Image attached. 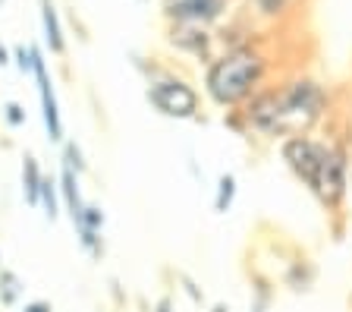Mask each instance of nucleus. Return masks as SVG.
Returning <instances> with one entry per match:
<instances>
[{"instance_id": "28", "label": "nucleus", "mask_w": 352, "mask_h": 312, "mask_svg": "<svg viewBox=\"0 0 352 312\" xmlns=\"http://www.w3.org/2000/svg\"><path fill=\"white\" fill-rule=\"evenodd\" d=\"M0 268H3V265H0Z\"/></svg>"}, {"instance_id": "21", "label": "nucleus", "mask_w": 352, "mask_h": 312, "mask_svg": "<svg viewBox=\"0 0 352 312\" xmlns=\"http://www.w3.org/2000/svg\"><path fill=\"white\" fill-rule=\"evenodd\" d=\"M16 67H19L22 73H32V48H25V45L16 48Z\"/></svg>"}, {"instance_id": "27", "label": "nucleus", "mask_w": 352, "mask_h": 312, "mask_svg": "<svg viewBox=\"0 0 352 312\" xmlns=\"http://www.w3.org/2000/svg\"><path fill=\"white\" fill-rule=\"evenodd\" d=\"M164 3H170V0H164Z\"/></svg>"}, {"instance_id": "17", "label": "nucleus", "mask_w": 352, "mask_h": 312, "mask_svg": "<svg viewBox=\"0 0 352 312\" xmlns=\"http://www.w3.org/2000/svg\"><path fill=\"white\" fill-rule=\"evenodd\" d=\"M271 306H274V287H271V281H264V278H255L249 312H271Z\"/></svg>"}, {"instance_id": "13", "label": "nucleus", "mask_w": 352, "mask_h": 312, "mask_svg": "<svg viewBox=\"0 0 352 312\" xmlns=\"http://www.w3.org/2000/svg\"><path fill=\"white\" fill-rule=\"evenodd\" d=\"M41 23H44V41H47V48H51L54 54H63L66 51V38H63L57 10H54L51 0H41Z\"/></svg>"}, {"instance_id": "16", "label": "nucleus", "mask_w": 352, "mask_h": 312, "mask_svg": "<svg viewBox=\"0 0 352 312\" xmlns=\"http://www.w3.org/2000/svg\"><path fill=\"white\" fill-rule=\"evenodd\" d=\"M236 193H239V183H236L233 174H223L217 180V193H214V211L217 215H227L236 202Z\"/></svg>"}, {"instance_id": "20", "label": "nucleus", "mask_w": 352, "mask_h": 312, "mask_svg": "<svg viewBox=\"0 0 352 312\" xmlns=\"http://www.w3.org/2000/svg\"><path fill=\"white\" fill-rule=\"evenodd\" d=\"M3 120H7L13 129L25 127V107H22L19 101H7V104H3Z\"/></svg>"}, {"instance_id": "15", "label": "nucleus", "mask_w": 352, "mask_h": 312, "mask_svg": "<svg viewBox=\"0 0 352 312\" xmlns=\"http://www.w3.org/2000/svg\"><path fill=\"white\" fill-rule=\"evenodd\" d=\"M22 293H25V284L19 281V275L10 268H0V306H16Z\"/></svg>"}, {"instance_id": "18", "label": "nucleus", "mask_w": 352, "mask_h": 312, "mask_svg": "<svg viewBox=\"0 0 352 312\" xmlns=\"http://www.w3.org/2000/svg\"><path fill=\"white\" fill-rule=\"evenodd\" d=\"M60 167H69V171L79 174V177L88 171L85 158H82V149L76 145L73 139H63V155H60Z\"/></svg>"}, {"instance_id": "6", "label": "nucleus", "mask_w": 352, "mask_h": 312, "mask_svg": "<svg viewBox=\"0 0 352 312\" xmlns=\"http://www.w3.org/2000/svg\"><path fill=\"white\" fill-rule=\"evenodd\" d=\"M145 98L161 117H170V120H198L201 117V95H198V89L189 79H183V76L164 73V76H157V79H151Z\"/></svg>"}, {"instance_id": "11", "label": "nucleus", "mask_w": 352, "mask_h": 312, "mask_svg": "<svg viewBox=\"0 0 352 312\" xmlns=\"http://www.w3.org/2000/svg\"><path fill=\"white\" fill-rule=\"evenodd\" d=\"M318 281V268L311 259H305V256H296L289 265H286L283 271V284L289 290H296V293H305V290H311Z\"/></svg>"}, {"instance_id": "4", "label": "nucleus", "mask_w": 352, "mask_h": 312, "mask_svg": "<svg viewBox=\"0 0 352 312\" xmlns=\"http://www.w3.org/2000/svg\"><path fill=\"white\" fill-rule=\"evenodd\" d=\"M349 171H352V145L343 136L327 139V155H324L321 167V186H318V205L324 208V215L340 218L346 208V196H349Z\"/></svg>"}, {"instance_id": "1", "label": "nucleus", "mask_w": 352, "mask_h": 312, "mask_svg": "<svg viewBox=\"0 0 352 312\" xmlns=\"http://www.w3.org/2000/svg\"><path fill=\"white\" fill-rule=\"evenodd\" d=\"M271 73H274V57L267 51V41L252 38V41H245L239 48L220 51L205 67L201 85H205L208 101L227 114V111H239L255 92L271 85Z\"/></svg>"}, {"instance_id": "26", "label": "nucleus", "mask_w": 352, "mask_h": 312, "mask_svg": "<svg viewBox=\"0 0 352 312\" xmlns=\"http://www.w3.org/2000/svg\"><path fill=\"white\" fill-rule=\"evenodd\" d=\"M211 312H230V309H227L223 303H214V306H211Z\"/></svg>"}, {"instance_id": "23", "label": "nucleus", "mask_w": 352, "mask_h": 312, "mask_svg": "<svg viewBox=\"0 0 352 312\" xmlns=\"http://www.w3.org/2000/svg\"><path fill=\"white\" fill-rule=\"evenodd\" d=\"M22 312H54V309H51V303H47V300H32V303L22 306Z\"/></svg>"}, {"instance_id": "5", "label": "nucleus", "mask_w": 352, "mask_h": 312, "mask_svg": "<svg viewBox=\"0 0 352 312\" xmlns=\"http://www.w3.org/2000/svg\"><path fill=\"white\" fill-rule=\"evenodd\" d=\"M277 149H280V161L286 164V171L305 186L308 196H318L324 155H327V139H318L311 133H296L280 139Z\"/></svg>"}, {"instance_id": "8", "label": "nucleus", "mask_w": 352, "mask_h": 312, "mask_svg": "<svg viewBox=\"0 0 352 312\" xmlns=\"http://www.w3.org/2000/svg\"><path fill=\"white\" fill-rule=\"evenodd\" d=\"M167 41L170 48H176L179 54L186 57H195L198 63H211L217 57V32L205 29V25H179V23H170L167 29Z\"/></svg>"}, {"instance_id": "24", "label": "nucleus", "mask_w": 352, "mask_h": 312, "mask_svg": "<svg viewBox=\"0 0 352 312\" xmlns=\"http://www.w3.org/2000/svg\"><path fill=\"white\" fill-rule=\"evenodd\" d=\"M151 312H176V306H173V300H170V297H161L157 303H154Z\"/></svg>"}, {"instance_id": "9", "label": "nucleus", "mask_w": 352, "mask_h": 312, "mask_svg": "<svg viewBox=\"0 0 352 312\" xmlns=\"http://www.w3.org/2000/svg\"><path fill=\"white\" fill-rule=\"evenodd\" d=\"M32 76H35V82H38V98H41V117H44V127H47V139L63 145L60 104H57V95H54V82H51V73H47V63H44L38 48H32Z\"/></svg>"}, {"instance_id": "2", "label": "nucleus", "mask_w": 352, "mask_h": 312, "mask_svg": "<svg viewBox=\"0 0 352 312\" xmlns=\"http://www.w3.org/2000/svg\"><path fill=\"white\" fill-rule=\"evenodd\" d=\"M277 85L280 107L286 117V129L289 136L296 133H315L330 114V92L318 76L311 73H289L283 76Z\"/></svg>"}, {"instance_id": "12", "label": "nucleus", "mask_w": 352, "mask_h": 312, "mask_svg": "<svg viewBox=\"0 0 352 312\" xmlns=\"http://www.w3.org/2000/svg\"><path fill=\"white\" fill-rule=\"evenodd\" d=\"M41 183H44V171L38 164L35 155L22 158V196L32 208H38V199H41Z\"/></svg>"}, {"instance_id": "10", "label": "nucleus", "mask_w": 352, "mask_h": 312, "mask_svg": "<svg viewBox=\"0 0 352 312\" xmlns=\"http://www.w3.org/2000/svg\"><path fill=\"white\" fill-rule=\"evenodd\" d=\"M60 202H63V211L69 215V221L79 224L82 211H85L88 202L82 199V186H79V174H73L69 167H60Z\"/></svg>"}, {"instance_id": "25", "label": "nucleus", "mask_w": 352, "mask_h": 312, "mask_svg": "<svg viewBox=\"0 0 352 312\" xmlns=\"http://www.w3.org/2000/svg\"><path fill=\"white\" fill-rule=\"evenodd\" d=\"M7 63H10V51L0 45V67H7Z\"/></svg>"}, {"instance_id": "7", "label": "nucleus", "mask_w": 352, "mask_h": 312, "mask_svg": "<svg viewBox=\"0 0 352 312\" xmlns=\"http://www.w3.org/2000/svg\"><path fill=\"white\" fill-rule=\"evenodd\" d=\"M230 0H170L164 3V19L167 23H179V25H214L227 16Z\"/></svg>"}, {"instance_id": "22", "label": "nucleus", "mask_w": 352, "mask_h": 312, "mask_svg": "<svg viewBox=\"0 0 352 312\" xmlns=\"http://www.w3.org/2000/svg\"><path fill=\"white\" fill-rule=\"evenodd\" d=\"M179 281H183V287H186V293H189L192 300H195V303H205V293H201V290H198V284L192 281L189 275H179Z\"/></svg>"}, {"instance_id": "19", "label": "nucleus", "mask_w": 352, "mask_h": 312, "mask_svg": "<svg viewBox=\"0 0 352 312\" xmlns=\"http://www.w3.org/2000/svg\"><path fill=\"white\" fill-rule=\"evenodd\" d=\"M293 0H255V13L267 16V19H280V16L289 13Z\"/></svg>"}, {"instance_id": "14", "label": "nucleus", "mask_w": 352, "mask_h": 312, "mask_svg": "<svg viewBox=\"0 0 352 312\" xmlns=\"http://www.w3.org/2000/svg\"><path fill=\"white\" fill-rule=\"evenodd\" d=\"M60 205H63V202H60V183H57L54 177H47V174H44L41 199H38V208L44 211V218H47V221H54V218L60 215Z\"/></svg>"}, {"instance_id": "3", "label": "nucleus", "mask_w": 352, "mask_h": 312, "mask_svg": "<svg viewBox=\"0 0 352 312\" xmlns=\"http://www.w3.org/2000/svg\"><path fill=\"white\" fill-rule=\"evenodd\" d=\"M223 123L233 129L242 139H261V142H280L289 136L286 129V117L283 107H280V95L277 85H264L261 92L249 98L239 111H227L223 114Z\"/></svg>"}]
</instances>
